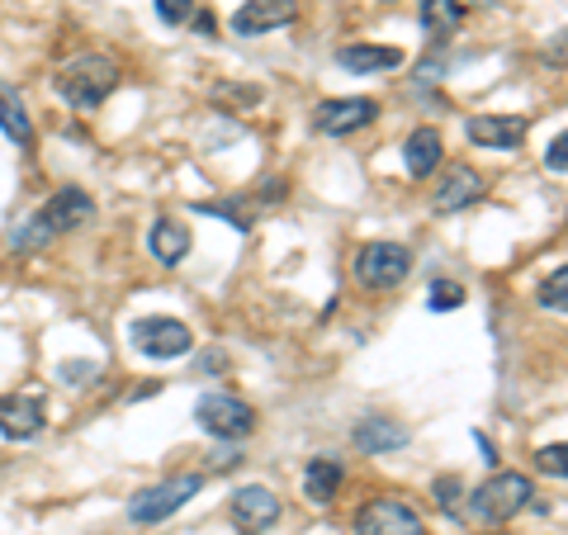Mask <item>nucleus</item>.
Masks as SVG:
<instances>
[{
    "instance_id": "f257e3e1",
    "label": "nucleus",
    "mask_w": 568,
    "mask_h": 535,
    "mask_svg": "<svg viewBox=\"0 0 568 535\" xmlns=\"http://www.w3.org/2000/svg\"><path fill=\"white\" fill-rule=\"evenodd\" d=\"M95 219V200L85 190H77V185H67V190H58L52 200L33 213V219L20 228V233L10 238V246L14 252H39L43 242H52L58 233H71V228H85Z\"/></svg>"
},
{
    "instance_id": "f03ea898",
    "label": "nucleus",
    "mask_w": 568,
    "mask_h": 535,
    "mask_svg": "<svg viewBox=\"0 0 568 535\" xmlns=\"http://www.w3.org/2000/svg\"><path fill=\"white\" fill-rule=\"evenodd\" d=\"M119 85V62L104 58V52H81V58H71L67 67H58V77H52V91H58L71 110H95L114 95Z\"/></svg>"
},
{
    "instance_id": "7ed1b4c3",
    "label": "nucleus",
    "mask_w": 568,
    "mask_h": 535,
    "mask_svg": "<svg viewBox=\"0 0 568 535\" xmlns=\"http://www.w3.org/2000/svg\"><path fill=\"white\" fill-rule=\"evenodd\" d=\"M526 507H530V478L517 474V470L493 474L469 493V512L478 516V522H488V526H503Z\"/></svg>"
},
{
    "instance_id": "20e7f679",
    "label": "nucleus",
    "mask_w": 568,
    "mask_h": 535,
    "mask_svg": "<svg viewBox=\"0 0 568 535\" xmlns=\"http://www.w3.org/2000/svg\"><path fill=\"white\" fill-rule=\"evenodd\" d=\"M351 271L365 290H398V284L413 275V252L398 242H365L361 252H355Z\"/></svg>"
},
{
    "instance_id": "39448f33",
    "label": "nucleus",
    "mask_w": 568,
    "mask_h": 535,
    "mask_svg": "<svg viewBox=\"0 0 568 535\" xmlns=\"http://www.w3.org/2000/svg\"><path fill=\"white\" fill-rule=\"evenodd\" d=\"M129 342L148 361H181L194 351V332L175 317H138V323H129Z\"/></svg>"
},
{
    "instance_id": "423d86ee",
    "label": "nucleus",
    "mask_w": 568,
    "mask_h": 535,
    "mask_svg": "<svg viewBox=\"0 0 568 535\" xmlns=\"http://www.w3.org/2000/svg\"><path fill=\"white\" fill-rule=\"evenodd\" d=\"M200 488H204V474H175V478H166V484H156V488H142L129 503V516L138 526H156V522H166V516L181 512Z\"/></svg>"
},
{
    "instance_id": "0eeeda50",
    "label": "nucleus",
    "mask_w": 568,
    "mask_h": 535,
    "mask_svg": "<svg viewBox=\"0 0 568 535\" xmlns=\"http://www.w3.org/2000/svg\"><path fill=\"white\" fill-rule=\"evenodd\" d=\"M194 422H200L209 436H219V441H242V436L256 432L252 403H242L233 394H204L200 403H194Z\"/></svg>"
},
{
    "instance_id": "6e6552de",
    "label": "nucleus",
    "mask_w": 568,
    "mask_h": 535,
    "mask_svg": "<svg viewBox=\"0 0 568 535\" xmlns=\"http://www.w3.org/2000/svg\"><path fill=\"white\" fill-rule=\"evenodd\" d=\"M355 535H426V526L398 497H375L355 512Z\"/></svg>"
},
{
    "instance_id": "1a4fd4ad",
    "label": "nucleus",
    "mask_w": 568,
    "mask_h": 535,
    "mask_svg": "<svg viewBox=\"0 0 568 535\" xmlns=\"http://www.w3.org/2000/svg\"><path fill=\"white\" fill-rule=\"evenodd\" d=\"M379 119V104L375 100H361V95H346V100H323L317 104V133H327V138H351V133H361L365 123H375Z\"/></svg>"
},
{
    "instance_id": "9d476101",
    "label": "nucleus",
    "mask_w": 568,
    "mask_h": 535,
    "mask_svg": "<svg viewBox=\"0 0 568 535\" xmlns=\"http://www.w3.org/2000/svg\"><path fill=\"white\" fill-rule=\"evenodd\" d=\"M298 20V0H246L233 14V33L237 39H261L271 29H284Z\"/></svg>"
},
{
    "instance_id": "9b49d317",
    "label": "nucleus",
    "mask_w": 568,
    "mask_h": 535,
    "mask_svg": "<svg viewBox=\"0 0 568 535\" xmlns=\"http://www.w3.org/2000/svg\"><path fill=\"white\" fill-rule=\"evenodd\" d=\"M48 426V407L39 394H6L0 398V436L33 441Z\"/></svg>"
},
{
    "instance_id": "f8f14e48",
    "label": "nucleus",
    "mask_w": 568,
    "mask_h": 535,
    "mask_svg": "<svg viewBox=\"0 0 568 535\" xmlns=\"http://www.w3.org/2000/svg\"><path fill=\"white\" fill-rule=\"evenodd\" d=\"M526 114H474L469 119V142L474 148H493V152H511L526 142Z\"/></svg>"
},
{
    "instance_id": "ddd939ff",
    "label": "nucleus",
    "mask_w": 568,
    "mask_h": 535,
    "mask_svg": "<svg viewBox=\"0 0 568 535\" xmlns=\"http://www.w3.org/2000/svg\"><path fill=\"white\" fill-rule=\"evenodd\" d=\"M233 522L242 531H271L280 522V497L271 488H261V484L237 488L233 493Z\"/></svg>"
},
{
    "instance_id": "4468645a",
    "label": "nucleus",
    "mask_w": 568,
    "mask_h": 535,
    "mask_svg": "<svg viewBox=\"0 0 568 535\" xmlns=\"http://www.w3.org/2000/svg\"><path fill=\"white\" fill-rule=\"evenodd\" d=\"M484 200V175H478L474 166H450L446 171V181L436 185V213H459V209H469Z\"/></svg>"
},
{
    "instance_id": "2eb2a0df",
    "label": "nucleus",
    "mask_w": 568,
    "mask_h": 535,
    "mask_svg": "<svg viewBox=\"0 0 568 535\" xmlns=\"http://www.w3.org/2000/svg\"><path fill=\"white\" fill-rule=\"evenodd\" d=\"M440 157H446V142H440L436 129H413L403 142V166L413 181H426L436 166H440Z\"/></svg>"
},
{
    "instance_id": "dca6fc26",
    "label": "nucleus",
    "mask_w": 568,
    "mask_h": 535,
    "mask_svg": "<svg viewBox=\"0 0 568 535\" xmlns=\"http://www.w3.org/2000/svg\"><path fill=\"white\" fill-rule=\"evenodd\" d=\"M148 246H152V256L162 261V265H181L190 256L194 238H190V228L181 219H156L152 233H148Z\"/></svg>"
},
{
    "instance_id": "f3484780",
    "label": "nucleus",
    "mask_w": 568,
    "mask_h": 535,
    "mask_svg": "<svg viewBox=\"0 0 568 535\" xmlns=\"http://www.w3.org/2000/svg\"><path fill=\"white\" fill-rule=\"evenodd\" d=\"M0 133H6L10 142H20V148L29 152L33 148V123H29V110H24V100L20 91L0 77Z\"/></svg>"
},
{
    "instance_id": "a211bd4d",
    "label": "nucleus",
    "mask_w": 568,
    "mask_h": 535,
    "mask_svg": "<svg viewBox=\"0 0 568 535\" xmlns=\"http://www.w3.org/2000/svg\"><path fill=\"white\" fill-rule=\"evenodd\" d=\"M355 445H361L365 455H384V451L407 445V432L398 422H388V417H361V426H355Z\"/></svg>"
},
{
    "instance_id": "6ab92c4d",
    "label": "nucleus",
    "mask_w": 568,
    "mask_h": 535,
    "mask_svg": "<svg viewBox=\"0 0 568 535\" xmlns=\"http://www.w3.org/2000/svg\"><path fill=\"white\" fill-rule=\"evenodd\" d=\"M336 62H342L346 71H361V77H369V71H394L403 62L398 48H375V43H351L336 52Z\"/></svg>"
},
{
    "instance_id": "aec40b11",
    "label": "nucleus",
    "mask_w": 568,
    "mask_h": 535,
    "mask_svg": "<svg viewBox=\"0 0 568 535\" xmlns=\"http://www.w3.org/2000/svg\"><path fill=\"white\" fill-rule=\"evenodd\" d=\"M459 20H465V0H422V29L436 43H446L459 29Z\"/></svg>"
},
{
    "instance_id": "412c9836",
    "label": "nucleus",
    "mask_w": 568,
    "mask_h": 535,
    "mask_svg": "<svg viewBox=\"0 0 568 535\" xmlns=\"http://www.w3.org/2000/svg\"><path fill=\"white\" fill-rule=\"evenodd\" d=\"M342 465H336V460H323L317 455L313 465H308V474H304V493L313 497V503H332L336 497V488H342Z\"/></svg>"
},
{
    "instance_id": "4be33fe9",
    "label": "nucleus",
    "mask_w": 568,
    "mask_h": 535,
    "mask_svg": "<svg viewBox=\"0 0 568 535\" xmlns=\"http://www.w3.org/2000/svg\"><path fill=\"white\" fill-rule=\"evenodd\" d=\"M432 313H455L459 303H465V284H455V280H436L432 284Z\"/></svg>"
},
{
    "instance_id": "5701e85b",
    "label": "nucleus",
    "mask_w": 568,
    "mask_h": 535,
    "mask_svg": "<svg viewBox=\"0 0 568 535\" xmlns=\"http://www.w3.org/2000/svg\"><path fill=\"white\" fill-rule=\"evenodd\" d=\"M540 309H549V313H564V309H568V271H564V265L545 280V290H540Z\"/></svg>"
},
{
    "instance_id": "b1692460",
    "label": "nucleus",
    "mask_w": 568,
    "mask_h": 535,
    "mask_svg": "<svg viewBox=\"0 0 568 535\" xmlns=\"http://www.w3.org/2000/svg\"><path fill=\"white\" fill-rule=\"evenodd\" d=\"M156 14H162V24H190L194 0H156Z\"/></svg>"
},
{
    "instance_id": "393cba45",
    "label": "nucleus",
    "mask_w": 568,
    "mask_h": 535,
    "mask_svg": "<svg viewBox=\"0 0 568 535\" xmlns=\"http://www.w3.org/2000/svg\"><path fill=\"white\" fill-rule=\"evenodd\" d=\"M536 465H540L545 474L564 478V474H568V465H564V445H559V441H555V445H540V451H536Z\"/></svg>"
},
{
    "instance_id": "a878e982",
    "label": "nucleus",
    "mask_w": 568,
    "mask_h": 535,
    "mask_svg": "<svg viewBox=\"0 0 568 535\" xmlns=\"http://www.w3.org/2000/svg\"><path fill=\"white\" fill-rule=\"evenodd\" d=\"M200 213H213V219H227L237 228V233H246V228H252V213H242V209H233V204H200Z\"/></svg>"
},
{
    "instance_id": "bb28decb",
    "label": "nucleus",
    "mask_w": 568,
    "mask_h": 535,
    "mask_svg": "<svg viewBox=\"0 0 568 535\" xmlns=\"http://www.w3.org/2000/svg\"><path fill=\"white\" fill-rule=\"evenodd\" d=\"M58 374L67 384H85V380H100V370L95 365H85V361H67V365H58Z\"/></svg>"
},
{
    "instance_id": "cd10ccee",
    "label": "nucleus",
    "mask_w": 568,
    "mask_h": 535,
    "mask_svg": "<svg viewBox=\"0 0 568 535\" xmlns=\"http://www.w3.org/2000/svg\"><path fill=\"white\" fill-rule=\"evenodd\" d=\"M564 152H568V133H559L555 142H549V152H545V166L555 171V175H564V171H568V157H564Z\"/></svg>"
},
{
    "instance_id": "c85d7f7f",
    "label": "nucleus",
    "mask_w": 568,
    "mask_h": 535,
    "mask_svg": "<svg viewBox=\"0 0 568 535\" xmlns=\"http://www.w3.org/2000/svg\"><path fill=\"white\" fill-rule=\"evenodd\" d=\"M436 493H440V507H446V512H455V507H459V478H440Z\"/></svg>"
},
{
    "instance_id": "c756f323",
    "label": "nucleus",
    "mask_w": 568,
    "mask_h": 535,
    "mask_svg": "<svg viewBox=\"0 0 568 535\" xmlns=\"http://www.w3.org/2000/svg\"><path fill=\"white\" fill-rule=\"evenodd\" d=\"M190 24H194V33H200V39H213V29H219V24H213V14H200V10L190 14Z\"/></svg>"
}]
</instances>
